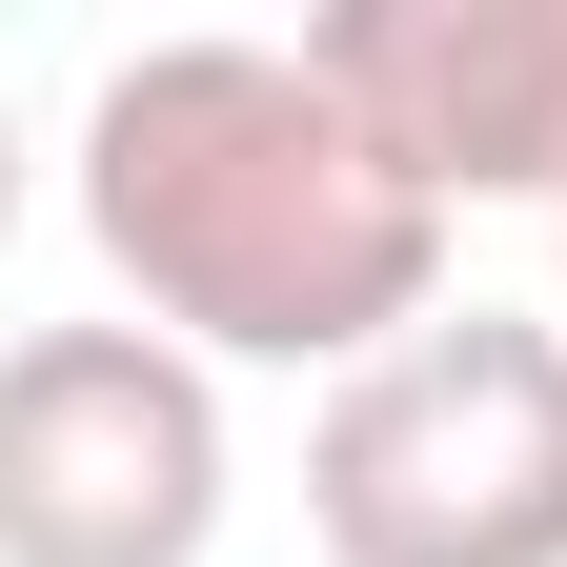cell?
<instances>
[{
  "instance_id": "obj_1",
  "label": "cell",
  "mask_w": 567,
  "mask_h": 567,
  "mask_svg": "<svg viewBox=\"0 0 567 567\" xmlns=\"http://www.w3.org/2000/svg\"><path fill=\"white\" fill-rule=\"evenodd\" d=\"M82 224L183 365H385L446 324V203L305 41H142L82 102Z\"/></svg>"
},
{
  "instance_id": "obj_2",
  "label": "cell",
  "mask_w": 567,
  "mask_h": 567,
  "mask_svg": "<svg viewBox=\"0 0 567 567\" xmlns=\"http://www.w3.org/2000/svg\"><path fill=\"white\" fill-rule=\"evenodd\" d=\"M324 567H567V305H446L305 425Z\"/></svg>"
},
{
  "instance_id": "obj_3",
  "label": "cell",
  "mask_w": 567,
  "mask_h": 567,
  "mask_svg": "<svg viewBox=\"0 0 567 567\" xmlns=\"http://www.w3.org/2000/svg\"><path fill=\"white\" fill-rule=\"evenodd\" d=\"M224 547V365L163 324L0 344V567H203Z\"/></svg>"
},
{
  "instance_id": "obj_4",
  "label": "cell",
  "mask_w": 567,
  "mask_h": 567,
  "mask_svg": "<svg viewBox=\"0 0 567 567\" xmlns=\"http://www.w3.org/2000/svg\"><path fill=\"white\" fill-rule=\"evenodd\" d=\"M305 61L385 122L425 203H547L567 224V0H324Z\"/></svg>"
},
{
  "instance_id": "obj_5",
  "label": "cell",
  "mask_w": 567,
  "mask_h": 567,
  "mask_svg": "<svg viewBox=\"0 0 567 567\" xmlns=\"http://www.w3.org/2000/svg\"><path fill=\"white\" fill-rule=\"evenodd\" d=\"M0 244H21V102H0Z\"/></svg>"
}]
</instances>
